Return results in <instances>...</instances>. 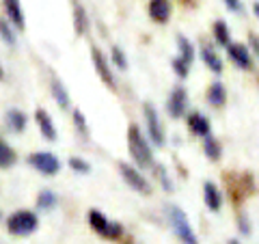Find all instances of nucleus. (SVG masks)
<instances>
[{
    "instance_id": "aec40b11",
    "label": "nucleus",
    "mask_w": 259,
    "mask_h": 244,
    "mask_svg": "<svg viewBox=\"0 0 259 244\" xmlns=\"http://www.w3.org/2000/svg\"><path fill=\"white\" fill-rule=\"evenodd\" d=\"M205 97H207V104H209V106H216V108L225 106V102H227V89H225V85H223V83L209 85Z\"/></svg>"
},
{
    "instance_id": "b1692460",
    "label": "nucleus",
    "mask_w": 259,
    "mask_h": 244,
    "mask_svg": "<svg viewBox=\"0 0 259 244\" xmlns=\"http://www.w3.org/2000/svg\"><path fill=\"white\" fill-rule=\"evenodd\" d=\"M15 162H18V153L11 147L9 143H5L0 138V169H11Z\"/></svg>"
},
{
    "instance_id": "7ed1b4c3",
    "label": "nucleus",
    "mask_w": 259,
    "mask_h": 244,
    "mask_svg": "<svg viewBox=\"0 0 259 244\" xmlns=\"http://www.w3.org/2000/svg\"><path fill=\"white\" fill-rule=\"evenodd\" d=\"M37 227H39V218L30 210H18L7 221V231L11 235H18V238H26V235L35 233Z\"/></svg>"
},
{
    "instance_id": "dca6fc26",
    "label": "nucleus",
    "mask_w": 259,
    "mask_h": 244,
    "mask_svg": "<svg viewBox=\"0 0 259 244\" xmlns=\"http://www.w3.org/2000/svg\"><path fill=\"white\" fill-rule=\"evenodd\" d=\"M186 121H188V130H190L194 136H205V134L212 132L209 119L205 115H201V112H190Z\"/></svg>"
},
{
    "instance_id": "4468645a",
    "label": "nucleus",
    "mask_w": 259,
    "mask_h": 244,
    "mask_svg": "<svg viewBox=\"0 0 259 244\" xmlns=\"http://www.w3.org/2000/svg\"><path fill=\"white\" fill-rule=\"evenodd\" d=\"M5 5V11H7V18L13 24L18 30L26 28V20H24V11H22V3L20 0H3Z\"/></svg>"
},
{
    "instance_id": "72a5a7b5",
    "label": "nucleus",
    "mask_w": 259,
    "mask_h": 244,
    "mask_svg": "<svg viewBox=\"0 0 259 244\" xmlns=\"http://www.w3.org/2000/svg\"><path fill=\"white\" fill-rule=\"evenodd\" d=\"M250 50L259 56V37L257 35H250Z\"/></svg>"
},
{
    "instance_id": "39448f33",
    "label": "nucleus",
    "mask_w": 259,
    "mask_h": 244,
    "mask_svg": "<svg viewBox=\"0 0 259 244\" xmlns=\"http://www.w3.org/2000/svg\"><path fill=\"white\" fill-rule=\"evenodd\" d=\"M177 48H180V56L173 59V71L180 78H186L190 74V65L194 63V46L190 44L188 37L177 35Z\"/></svg>"
},
{
    "instance_id": "6ab92c4d",
    "label": "nucleus",
    "mask_w": 259,
    "mask_h": 244,
    "mask_svg": "<svg viewBox=\"0 0 259 244\" xmlns=\"http://www.w3.org/2000/svg\"><path fill=\"white\" fill-rule=\"evenodd\" d=\"M71 9H74V30L76 35H84L89 30V18H87V11L84 7L78 3V0H71Z\"/></svg>"
},
{
    "instance_id": "bb28decb",
    "label": "nucleus",
    "mask_w": 259,
    "mask_h": 244,
    "mask_svg": "<svg viewBox=\"0 0 259 244\" xmlns=\"http://www.w3.org/2000/svg\"><path fill=\"white\" fill-rule=\"evenodd\" d=\"M214 39H216V44H221V46H229V26H227V22L223 20H216L214 22Z\"/></svg>"
},
{
    "instance_id": "2eb2a0df",
    "label": "nucleus",
    "mask_w": 259,
    "mask_h": 244,
    "mask_svg": "<svg viewBox=\"0 0 259 244\" xmlns=\"http://www.w3.org/2000/svg\"><path fill=\"white\" fill-rule=\"evenodd\" d=\"M35 121H37V126H39V130H41V134H44L46 141L54 143L56 141V128H54V121L50 117V112L44 110V108H37Z\"/></svg>"
},
{
    "instance_id": "a878e982",
    "label": "nucleus",
    "mask_w": 259,
    "mask_h": 244,
    "mask_svg": "<svg viewBox=\"0 0 259 244\" xmlns=\"http://www.w3.org/2000/svg\"><path fill=\"white\" fill-rule=\"evenodd\" d=\"M56 203H59V197H56V192H52V190L44 188L37 194V208L39 210H54Z\"/></svg>"
},
{
    "instance_id": "f03ea898",
    "label": "nucleus",
    "mask_w": 259,
    "mask_h": 244,
    "mask_svg": "<svg viewBox=\"0 0 259 244\" xmlns=\"http://www.w3.org/2000/svg\"><path fill=\"white\" fill-rule=\"evenodd\" d=\"M164 212H166V218H168V223H171L175 235L182 242H186V244H197L199 242L197 233L192 231V227L188 223V216H186V212L182 208H177V206H173V203H171V206H166Z\"/></svg>"
},
{
    "instance_id": "6e6552de",
    "label": "nucleus",
    "mask_w": 259,
    "mask_h": 244,
    "mask_svg": "<svg viewBox=\"0 0 259 244\" xmlns=\"http://www.w3.org/2000/svg\"><path fill=\"white\" fill-rule=\"evenodd\" d=\"M145 112V121H147V134L151 138V143L156 147H164V130L160 126V117H158V110L153 104H145L143 106Z\"/></svg>"
},
{
    "instance_id": "a211bd4d",
    "label": "nucleus",
    "mask_w": 259,
    "mask_h": 244,
    "mask_svg": "<svg viewBox=\"0 0 259 244\" xmlns=\"http://www.w3.org/2000/svg\"><path fill=\"white\" fill-rule=\"evenodd\" d=\"M203 199H205V206L209 212H218L223 206V197H221V190L216 188V184L212 182H205L203 184Z\"/></svg>"
},
{
    "instance_id": "ddd939ff",
    "label": "nucleus",
    "mask_w": 259,
    "mask_h": 244,
    "mask_svg": "<svg viewBox=\"0 0 259 244\" xmlns=\"http://www.w3.org/2000/svg\"><path fill=\"white\" fill-rule=\"evenodd\" d=\"M149 18L156 24H166L171 20V0H151Z\"/></svg>"
},
{
    "instance_id": "cd10ccee",
    "label": "nucleus",
    "mask_w": 259,
    "mask_h": 244,
    "mask_svg": "<svg viewBox=\"0 0 259 244\" xmlns=\"http://www.w3.org/2000/svg\"><path fill=\"white\" fill-rule=\"evenodd\" d=\"M69 167H71V171H76V173H82V175H87V173H91V165H89L87 160H82V158H78V156H74V158H69Z\"/></svg>"
},
{
    "instance_id": "0eeeda50",
    "label": "nucleus",
    "mask_w": 259,
    "mask_h": 244,
    "mask_svg": "<svg viewBox=\"0 0 259 244\" xmlns=\"http://www.w3.org/2000/svg\"><path fill=\"white\" fill-rule=\"evenodd\" d=\"M119 173H121V177H123L125 184L132 190L141 192V194H149L151 192V186L147 182V177H145L136 167H130L127 162H119Z\"/></svg>"
},
{
    "instance_id": "7c9ffc66",
    "label": "nucleus",
    "mask_w": 259,
    "mask_h": 244,
    "mask_svg": "<svg viewBox=\"0 0 259 244\" xmlns=\"http://www.w3.org/2000/svg\"><path fill=\"white\" fill-rule=\"evenodd\" d=\"M156 175H158L160 184L164 186V190H168V192H173V190H175V188H173V182H171V177H168L166 169L162 167V165H156Z\"/></svg>"
},
{
    "instance_id": "423d86ee",
    "label": "nucleus",
    "mask_w": 259,
    "mask_h": 244,
    "mask_svg": "<svg viewBox=\"0 0 259 244\" xmlns=\"http://www.w3.org/2000/svg\"><path fill=\"white\" fill-rule=\"evenodd\" d=\"M28 165L41 175L52 177L61 171V160L54 156L52 151H35L28 156Z\"/></svg>"
},
{
    "instance_id": "20e7f679",
    "label": "nucleus",
    "mask_w": 259,
    "mask_h": 244,
    "mask_svg": "<svg viewBox=\"0 0 259 244\" xmlns=\"http://www.w3.org/2000/svg\"><path fill=\"white\" fill-rule=\"evenodd\" d=\"M89 225H91V229L95 233H100L102 238H108V240H117L123 235V225L108 221L100 210H91V212H89Z\"/></svg>"
},
{
    "instance_id": "412c9836",
    "label": "nucleus",
    "mask_w": 259,
    "mask_h": 244,
    "mask_svg": "<svg viewBox=\"0 0 259 244\" xmlns=\"http://www.w3.org/2000/svg\"><path fill=\"white\" fill-rule=\"evenodd\" d=\"M52 97H54V102L59 104V106L63 110H67L69 108V104H71V97L67 93V89H65V85L61 83V80H52Z\"/></svg>"
},
{
    "instance_id": "f8f14e48",
    "label": "nucleus",
    "mask_w": 259,
    "mask_h": 244,
    "mask_svg": "<svg viewBox=\"0 0 259 244\" xmlns=\"http://www.w3.org/2000/svg\"><path fill=\"white\" fill-rule=\"evenodd\" d=\"M236 180V186L231 184V188H229V197L231 201H236L240 203L242 199H246L250 192H253V177H250L248 173H242L238 177H233Z\"/></svg>"
},
{
    "instance_id": "c756f323",
    "label": "nucleus",
    "mask_w": 259,
    "mask_h": 244,
    "mask_svg": "<svg viewBox=\"0 0 259 244\" xmlns=\"http://www.w3.org/2000/svg\"><path fill=\"white\" fill-rule=\"evenodd\" d=\"M74 126H76V130L80 134H82V138H87L89 136V126H87V119H84V115H82V110H74Z\"/></svg>"
},
{
    "instance_id": "f704fd0d",
    "label": "nucleus",
    "mask_w": 259,
    "mask_h": 244,
    "mask_svg": "<svg viewBox=\"0 0 259 244\" xmlns=\"http://www.w3.org/2000/svg\"><path fill=\"white\" fill-rule=\"evenodd\" d=\"M7 78V74H5V67H3V65H0V80H5Z\"/></svg>"
},
{
    "instance_id": "4c0bfd02",
    "label": "nucleus",
    "mask_w": 259,
    "mask_h": 244,
    "mask_svg": "<svg viewBox=\"0 0 259 244\" xmlns=\"http://www.w3.org/2000/svg\"><path fill=\"white\" fill-rule=\"evenodd\" d=\"M0 218H3V212H0Z\"/></svg>"
},
{
    "instance_id": "5701e85b",
    "label": "nucleus",
    "mask_w": 259,
    "mask_h": 244,
    "mask_svg": "<svg viewBox=\"0 0 259 244\" xmlns=\"http://www.w3.org/2000/svg\"><path fill=\"white\" fill-rule=\"evenodd\" d=\"M201 59H203V63H205L212 71H216V74H221V71H223V61H221V56H218L216 50H212L209 46L201 48Z\"/></svg>"
},
{
    "instance_id": "4be33fe9",
    "label": "nucleus",
    "mask_w": 259,
    "mask_h": 244,
    "mask_svg": "<svg viewBox=\"0 0 259 244\" xmlns=\"http://www.w3.org/2000/svg\"><path fill=\"white\" fill-rule=\"evenodd\" d=\"M203 151H205V156L209 160L216 162V160H221V156H223V145L218 143L212 134H205L203 136Z\"/></svg>"
},
{
    "instance_id": "f257e3e1",
    "label": "nucleus",
    "mask_w": 259,
    "mask_h": 244,
    "mask_svg": "<svg viewBox=\"0 0 259 244\" xmlns=\"http://www.w3.org/2000/svg\"><path fill=\"white\" fill-rule=\"evenodd\" d=\"M127 149H130V156L134 158V162H136V167L139 169L153 167V151L149 147L147 138L143 136L141 128L134 126V124L127 128Z\"/></svg>"
},
{
    "instance_id": "9d476101",
    "label": "nucleus",
    "mask_w": 259,
    "mask_h": 244,
    "mask_svg": "<svg viewBox=\"0 0 259 244\" xmlns=\"http://www.w3.org/2000/svg\"><path fill=\"white\" fill-rule=\"evenodd\" d=\"M186 108H188V91L184 87H175L171 95H168V102H166V110L173 119H180Z\"/></svg>"
},
{
    "instance_id": "2f4dec72",
    "label": "nucleus",
    "mask_w": 259,
    "mask_h": 244,
    "mask_svg": "<svg viewBox=\"0 0 259 244\" xmlns=\"http://www.w3.org/2000/svg\"><path fill=\"white\" fill-rule=\"evenodd\" d=\"M225 7L233 13H244V5H242V0H223Z\"/></svg>"
},
{
    "instance_id": "1a4fd4ad",
    "label": "nucleus",
    "mask_w": 259,
    "mask_h": 244,
    "mask_svg": "<svg viewBox=\"0 0 259 244\" xmlns=\"http://www.w3.org/2000/svg\"><path fill=\"white\" fill-rule=\"evenodd\" d=\"M91 61L95 65V71L100 74V78L104 80V85H106L108 89H112L115 91L117 85H115V76H112V69H110V65L106 61V56H104V52L100 50V48H91Z\"/></svg>"
},
{
    "instance_id": "f3484780",
    "label": "nucleus",
    "mask_w": 259,
    "mask_h": 244,
    "mask_svg": "<svg viewBox=\"0 0 259 244\" xmlns=\"http://www.w3.org/2000/svg\"><path fill=\"white\" fill-rule=\"evenodd\" d=\"M7 128L11 130V132L15 134H20L26 130V124H28V117H26V112H22L20 108H11V110H7Z\"/></svg>"
},
{
    "instance_id": "9b49d317",
    "label": "nucleus",
    "mask_w": 259,
    "mask_h": 244,
    "mask_svg": "<svg viewBox=\"0 0 259 244\" xmlns=\"http://www.w3.org/2000/svg\"><path fill=\"white\" fill-rule=\"evenodd\" d=\"M227 54L233 61V65L240 69H250L253 67V59H250V50L244 44H229L227 46Z\"/></svg>"
},
{
    "instance_id": "c85d7f7f",
    "label": "nucleus",
    "mask_w": 259,
    "mask_h": 244,
    "mask_svg": "<svg viewBox=\"0 0 259 244\" xmlns=\"http://www.w3.org/2000/svg\"><path fill=\"white\" fill-rule=\"evenodd\" d=\"M112 63H115V67L121 69V71L127 69V59H125V54L119 46H112Z\"/></svg>"
},
{
    "instance_id": "393cba45",
    "label": "nucleus",
    "mask_w": 259,
    "mask_h": 244,
    "mask_svg": "<svg viewBox=\"0 0 259 244\" xmlns=\"http://www.w3.org/2000/svg\"><path fill=\"white\" fill-rule=\"evenodd\" d=\"M0 39H3L7 46H11V48L18 46V32L13 30L9 20H5V18H0Z\"/></svg>"
},
{
    "instance_id": "c9c22d12",
    "label": "nucleus",
    "mask_w": 259,
    "mask_h": 244,
    "mask_svg": "<svg viewBox=\"0 0 259 244\" xmlns=\"http://www.w3.org/2000/svg\"><path fill=\"white\" fill-rule=\"evenodd\" d=\"M253 11H255V15H257V20H259V3H255V7H253Z\"/></svg>"
},
{
    "instance_id": "473e14b6",
    "label": "nucleus",
    "mask_w": 259,
    "mask_h": 244,
    "mask_svg": "<svg viewBox=\"0 0 259 244\" xmlns=\"http://www.w3.org/2000/svg\"><path fill=\"white\" fill-rule=\"evenodd\" d=\"M238 221H240V231L244 233V235H248V233H250V227H248V218H246L244 214H240V218H238Z\"/></svg>"
},
{
    "instance_id": "e433bc0d",
    "label": "nucleus",
    "mask_w": 259,
    "mask_h": 244,
    "mask_svg": "<svg viewBox=\"0 0 259 244\" xmlns=\"http://www.w3.org/2000/svg\"><path fill=\"white\" fill-rule=\"evenodd\" d=\"M184 3H186V5H192V0H184Z\"/></svg>"
}]
</instances>
